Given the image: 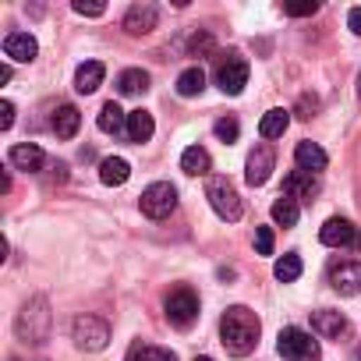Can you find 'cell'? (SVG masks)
<instances>
[{
  "label": "cell",
  "mask_w": 361,
  "mask_h": 361,
  "mask_svg": "<svg viewBox=\"0 0 361 361\" xmlns=\"http://www.w3.org/2000/svg\"><path fill=\"white\" fill-rule=\"evenodd\" d=\"M319 241L329 245V248H361V234H357V227H354L350 220H340V216H333V220L322 224Z\"/></svg>",
  "instance_id": "cell-9"
},
{
  "label": "cell",
  "mask_w": 361,
  "mask_h": 361,
  "mask_svg": "<svg viewBox=\"0 0 361 361\" xmlns=\"http://www.w3.org/2000/svg\"><path fill=\"white\" fill-rule=\"evenodd\" d=\"M273 276L280 280V283H294L298 276H301V259L290 252V255H283L276 266H273Z\"/></svg>",
  "instance_id": "cell-29"
},
{
  "label": "cell",
  "mask_w": 361,
  "mask_h": 361,
  "mask_svg": "<svg viewBox=\"0 0 361 361\" xmlns=\"http://www.w3.org/2000/svg\"><path fill=\"white\" fill-rule=\"evenodd\" d=\"M156 22H159V8L149 4V0H142V4H131V8H128V15H124V32H128V36H145V32L156 29Z\"/></svg>",
  "instance_id": "cell-11"
},
{
  "label": "cell",
  "mask_w": 361,
  "mask_h": 361,
  "mask_svg": "<svg viewBox=\"0 0 361 361\" xmlns=\"http://www.w3.org/2000/svg\"><path fill=\"white\" fill-rule=\"evenodd\" d=\"M273 220H276L280 227H294V224L301 220V206H298L294 199H287V195H280V199L273 202Z\"/></svg>",
  "instance_id": "cell-27"
},
{
  "label": "cell",
  "mask_w": 361,
  "mask_h": 361,
  "mask_svg": "<svg viewBox=\"0 0 361 361\" xmlns=\"http://www.w3.org/2000/svg\"><path fill=\"white\" fill-rule=\"evenodd\" d=\"M312 329H315L319 336H326V340H340V336L347 333V319H343L340 312L322 308V312H312Z\"/></svg>",
  "instance_id": "cell-14"
},
{
  "label": "cell",
  "mask_w": 361,
  "mask_h": 361,
  "mask_svg": "<svg viewBox=\"0 0 361 361\" xmlns=\"http://www.w3.org/2000/svg\"><path fill=\"white\" fill-rule=\"evenodd\" d=\"M128 177H131V166H128V159H121V156H110V159H103V163H99V180H103L106 188H121Z\"/></svg>",
  "instance_id": "cell-20"
},
{
  "label": "cell",
  "mask_w": 361,
  "mask_h": 361,
  "mask_svg": "<svg viewBox=\"0 0 361 361\" xmlns=\"http://www.w3.org/2000/svg\"><path fill=\"white\" fill-rule=\"evenodd\" d=\"M103 78H106V68H103L99 61H85V64L75 71V89H78L82 96H89V92H96V89L103 85Z\"/></svg>",
  "instance_id": "cell-19"
},
{
  "label": "cell",
  "mask_w": 361,
  "mask_h": 361,
  "mask_svg": "<svg viewBox=\"0 0 361 361\" xmlns=\"http://www.w3.org/2000/svg\"><path fill=\"white\" fill-rule=\"evenodd\" d=\"M50 128L57 131V138H75V135H78V128H82V114H78V106H71V103L57 106V110H54Z\"/></svg>",
  "instance_id": "cell-18"
},
{
  "label": "cell",
  "mask_w": 361,
  "mask_h": 361,
  "mask_svg": "<svg viewBox=\"0 0 361 361\" xmlns=\"http://www.w3.org/2000/svg\"><path fill=\"white\" fill-rule=\"evenodd\" d=\"M138 206H142V213H145L149 220H166V216L177 209V188L166 185V180H156V185H149V188L142 192Z\"/></svg>",
  "instance_id": "cell-5"
},
{
  "label": "cell",
  "mask_w": 361,
  "mask_h": 361,
  "mask_svg": "<svg viewBox=\"0 0 361 361\" xmlns=\"http://www.w3.org/2000/svg\"><path fill=\"white\" fill-rule=\"evenodd\" d=\"M329 283H333V290L343 294V298L361 294V262H340V266H333Z\"/></svg>",
  "instance_id": "cell-12"
},
{
  "label": "cell",
  "mask_w": 361,
  "mask_h": 361,
  "mask_svg": "<svg viewBox=\"0 0 361 361\" xmlns=\"http://www.w3.org/2000/svg\"><path fill=\"white\" fill-rule=\"evenodd\" d=\"M276 350H280V357H287V361H319V343H315L305 329H298V326L280 329Z\"/></svg>",
  "instance_id": "cell-4"
},
{
  "label": "cell",
  "mask_w": 361,
  "mask_h": 361,
  "mask_svg": "<svg viewBox=\"0 0 361 361\" xmlns=\"http://www.w3.org/2000/svg\"><path fill=\"white\" fill-rule=\"evenodd\" d=\"M347 25H350V32H354V36H361V8H350Z\"/></svg>",
  "instance_id": "cell-36"
},
{
  "label": "cell",
  "mask_w": 361,
  "mask_h": 361,
  "mask_svg": "<svg viewBox=\"0 0 361 361\" xmlns=\"http://www.w3.org/2000/svg\"><path fill=\"white\" fill-rule=\"evenodd\" d=\"M209 50H213V36H209V32H195L192 43H188V54H192V57H206Z\"/></svg>",
  "instance_id": "cell-31"
},
{
  "label": "cell",
  "mask_w": 361,
  "mask_h": 361,
  "mask_svg": "<svg viewBox=\"0 0 361 361\" xmlns=\"http://www.w3.org/2000/svg\"><path fill=\"white\" fill-rule=\"evenodd\" d=\"M290 18H308V15H315L319 11V4H290V8H283Z\"/></svg>",
  "instance_id": "cell-35"
},
{
  "label": "cell",
  "mask_w": 361,
  "mask_h": 361,
  "mask_svg": "<svg viewBox=\"0 0 361 361\" xmlns=\"http://www.w3.org/2000/svg\"><path fill=\"white\" fill-rule=\"evenodd\" d=\"M273 166H276L273 145H255L248 152V163H245V180H248L252 188H262L266 180H269V173H273Z\"/></svg>",
  "instance_id": "cell-10"
},
{
  "label": "cell",
  "mask_w": 361,
  "mask_h": 361,
  "mask_svg": "<svg viewBox=\"0 0 361 361\" xmlns=\"http://www.w3.org/2000/svg\"><path fill=\"white\" fill-rule=\"evenodd\" d=\"M50 322H54L50 301H47V298H32V301L18 312L15 333H18V340H25V343H43V340L50 336Z\"/></svg>",
  "instance_id": "cell-2"
},
{
  "label": "cell",
  "mask_w": 361,
  "mask_h": 361,
  "mask_svg": "<svg viewBox=\"0 0 361 361\" xmlns=\"http://www.w3.org/2000/svg\"><path fill=\"white\" fill-rule=\"evenodd\" d=\"M255 252L273 255V227H255Z\"/></svg>",
  "instance_id": "cell-32"
},
{
  "label": "cell",
  "mask_w": 361,
  "mask_h": 361,
  "mask_svg": "<svg viewBox=\"0 0 361 361\" xmlns=\"http://www.w3.org/2000/svg\"><path fill=\"white\" fill-rule=\"evenodd\" d=\"M216 85H220L227 96H238V92L248 85V61H245L241 54L220 57V64H216Z\"/></svg>",
  "instance_id": "cell-8"
},
{
  "label": "cell",
  "mask_w": 361,
  "mask_h": 361,
  "mask_svg": "<svg viewBox=\"0 0 361 361\" xmlns=\"http://www.w3.org/2000/svg\"><path fill=\"white\" fill-rule=\"evenodd\" d=\"M4 54H8L11 61H32V57L39 54V43H36V36H29V32H8V36H4Z\"/></svg>",
  "instance_id": "cell-16"
},
{
  "label": "cell",
  "mask_w": 361,
  "mask_h": 361,
  "mask_svg": "<svg viewBox=\"0 0 361 361\" xmlns=\"http://www.w3.org/2000/svg\"><path fill=\"white\" fill-rule=\"evenodd\" d=\"M195 361H213V357H195Z\"/></svg>",
  "instance_id": "cell-40"
},
{
  "label": "cell",
  "mask_w": 361,
  "mask_h": 361,
  "mask_svg": "<svg viewBox=\"0 0 361 361\" xmlns=\"http://www.w3.org/2000/svg\"><path fill=\"white\" fill-rule=\"evenodd\" d=\"M357 357H361V347H357Z\"/></svg>",
  "instance_id": "cell-41"
},
{
  "label": "cell",
  "mask_w": 361,
  "mask_h": 361,
  "mask_svg": "<svg viewBox=\"0 0 361 361\" xmlns=\"http://www.w3.org/2000/svg\"><path fill=\"white\" fill-rule=\"evenodd\" d=\"M75 15H82V18H99V15H106V4H85V0H75Z\"/></svg>",
  "instance_id": "cell-33"
},
{
  "label": "cell",
  "mask_w": 361,
  "mask_h": 361,
  "mask_svg": "<svg viewBox=\"0 0 361 361\" xmlns=\"http://www.w3.org/2000/svg\"><path fill=\"white\" fill-rule=\"evenodd\" d=\"M287 124H290V110L273 106V110L262 114V121H259V135H262V138H280V135L287 131Z\"/></svg>",
  "instance_id": "cell-22"
},
{
  "label": "cell",
  "mask_w": 361,
  "mask_h": 361,
  "mask_svg": "<svg viewBox=\"0 0 361 361\" xmlns=\"http://www.w3.org/2000/svg\"><path fill=\"white\" fill-rule=\"evenodd\" d=\"M0 192H4V195L11 192V173L8 170H0Z\"/></svg>",
  "instance_id": "cell-37"
},
{
  "label": "cell",
  "mask_w": 361,
  "mask_h": 361,
  "mask_svg": "<svg viewBox=\"0 0 361 361\" xmlns=\"http://www.w3.org/2000/svg\"><path fill=\"white\" fill-rule=\"evenodd\" d=\"M15 124V103L11 99H0V131H8Z\"/></svg>",
  "instance_id": "cell-34"
},
{
  "label": "cell",
  "mask_w": 361,
  "mask_h": 361,
  "mask_svg": "<svg viewBox=\"0 0 361 361\" xmlns=\"http://www.w3.org/2000/svg\"><path fill=\"white\" fill-rule=\"evenodd\" d=\"M357 96H361V75H357Z\"/></svg>",
  "instance_id": "cell-39"
},
{
  "label": "cell",
  "mask_w": 361,
  "mask_h": 361,
  "mask_svg": "<svg viewBox=\"0 0 361 361\" xmlns=\"http://www.w3.org/2000/svg\"><path fill=\"white\" fill-rule=\"evenodd\" d=\"M128 361H177L173 350H163V347H152V343H135Z\"/></svg>",
  "instance_id": "cell-28"
},
{
  "label": "cell",
  "mask_w": 361,
  "mask_h": 361,
  "mask_svg": "<svg viewBox=\"0 0 361 361\" xmlns=\"http://www.w3.org/2000/svg\"><path fill=\"white\" fill-rule=\"evenodd\" d=\"M8 159H11V166L29 170V173H36V170L47 166V152H43L39 145H32V142H18V145H11Z\"/></svg>",
  "instance_id": "cell-13"
},
{
  "label": "cell",
  "mask_w": 361,
  "mask_h": 361,
  "mask_svg": "<svg viewBox=\"0 0 361 361\" xmlns=\"http://www.w3.org/2000/svg\"><path fill=\"white\" fill-rule=\"evenodd\" d=\"M0 82H11V64H0Z\"/></svg>",
  "instance_id": "cell-38"
},
{
  "label": "cell",
  "mask_w": 361,
  "mask_h": 361,
  "mask_svg": "<svg viewBox=\"0 0 361 361\" xmlns=\"http://www.w3.org/2000/svg\"><path fill=\"white\" fill-rule=\"evenodd\" d=\"M209 166H213V159H209V152H206L202 145H188L185 152H180V170L192 173V177L209 173Z\"/></svg>",
  "instance_id": "cell-21"
},
{
  "label": "cell",
  "mask_w": 361,
  "mask_h": 361,
  "mask_svg": "<svg viewBox=\"0 0 361 361\" xmlns=\"http://www.w3.org/2000/svg\"><path fill=\"white\" fill-rule=\"evenodd\" d=\"M294 159H298V166H301L305 173H319V170H326V163H329L326 149H322V145H315V142H298Z\"/></svg>",
  "instance_id": "cell-17"
},
{
  "label": "cell",
  "mask_w": 361,
  "mask_h": 361,
  "mask_svg": "<svg viewBox=\"0 0 361 361\" xmlns=\"http://www.w3.org/2000/svg\"><path fill=\"white\" fill-rule=\"evenodd\" d=\"M213 131H216V138H220V142H227V145H231V142H238V135H241V124H238L234 117H220Z\"/></svg>",
  "instance_id": "cell-30"
},
{
  "label": "cell",
  "mask_w": 361,
  "mask_h": 361,
  "mask_svg": "<svg viewBox=\"0 0 361 361\" xmlns=\"http://www.w3.org/2000/svg\"><path fill=\"white\" fill-rule=\"evenodd\" d=\"M152 131H156V124H152V114L149 110H131L128 114V138L131 142H149L152 138Z\"/></svg>",
  "instance_id": "cell-23"
},
{
  "label": "cell",
  "mask_w": 361,
  "mask_h": 361,
  "mask_svg": "<svg viewBox=\"0 0 361 361\" xmlns=\"http://www.w3.org/2000/svg\"><path fill=\"white\" fill-rule=\"evenodd\" d=\"M259 333H262V322H259V315H255L252 308H245V305L227 308L224 319H220V340H224L227 354H234V357L252 354L255 343H259Z\"/></svg>",
  "instance_id": "cell-1"
},
{
  "label": "cell",
  "mask_w": 361,
  "mask_h": 361,
  "mask_svg": "<svg viewBox=\"0 0 361 361\" xmlns=\"http://www.w3.org/2000/svg\"><path fill=\"white\" fill-rule=\"evenodd\" d=\"M166 319H170V326H177V329H188V326L199 319V298H195V290L177 287V290L166 298Z\"/></svg>",
  "instance_id": "cell-7"
},
{
  "label": "cell",
  "mask_w": 361,
  "mask_h": 361,
  "mask_svg": "<svg viewBox=\"0 0 361 361\" xmlns=\"http://www.w3.org/2000/svg\"><path fill=\"white\" fill-rule=\"evenodd\" d=\"M71 336H75L78 350H103L110 343V326L99 315H78Z\"/></svg>",
  "instance_id": "cell-6"
},
{
  "label": "cell",
  "mask_w": 361,
  "mask_h": 361,
  "mask_svg": "<svg viewBox=\"0 0 361 361\" xmlns=\"http://www.w3.org/2000/svg\"><path fill=\"white\" fill-rule=\"evenodd\" d=\"M319 192V180L312 177V173H305V170H294V173H287L283 177V195L287 199H312Z\"/></svg>",
  "instance_id": "cell-15"
},
{
  "label": "cell",
  "mask_w": 361,
  "mask_h": 361,
  "mask_svg": "<svg viewBox=\"0 0 361 361\" xmlns=\"http://www.w3.org/2000/svg\"><path fill=\"white\" fill-rule=\"evenodd\" d=\"M145 89H149V75H145L142 68H128V71L117 75V92H121V96H138V92H145Z\"/></svg>",
  "instance_id": "cell-24"
},
{
  "label": "cell",
  "mask_w": 361,
  "mask_h": 361,
  "mask_svg": "<svg viewBox=\"0 0 361 361\" xmlns=\"http://www.w3.org/2000/svg\"><path fill=\"white\" fill-rule=\"evenodd\" d=\"M96 124H99V131H106V135H117L124 124H128V114L110 99V103H103V110H99V117H96Z\"/></svg>",
  "instance_id": "cell-25"
},
{
  "label": "cell",
  "mask_w": 361,
  "mask_h": 361,
  "mask_svg": "<svg viewBox=\"0 0 361 361\" xmlns=\"http://www.w3.org/2000/svg\"><path fill=\"white\" fill-rule=\"evenodd\" d=\"M202 89H206V71L202 68H188V71L177 75V92L180 96H199Z\"/></svg>",
  "instance_id": "cell-26"
},
{
  "label": "cell",
  "mask_w": 361,
  "mask_h": 361,
  "mask_svg": "<svg viewBox=\"0 0 361 361\" xmlns=\"http://www.w3.org/2000/svg\"><path fill=\"white\" fill-rule=\"evenodd\" d=\"M206 199H209V206L216 209V216L220 220H241V213H245V206H241V195H238V188L231 185L227 177H213L209 180V188H206Z\"/></svg>",
  "instance_id": "cell-3"
}]
</instances>
